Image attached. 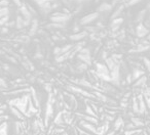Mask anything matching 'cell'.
<instances>
[{
    "instance_id": "obj_1",
    "label": "cell",
    "mask_w": 150,
    "mask_h": 135,
    "mask_svg": "<svg viewBox=\"0 0 150 135\" xmlns=\"http://www.w3.org/2000/svg\"><path fill=\"white\" fill-rule=\"evenodd\" d=\"M50 22L54 24H59V25H63L65 22H67L68 20H70V14H66L64 12H57L54 14L50 18Z\"/></svg>"
},
{
    "instance_id": "obj_2",
    "label": "cell",
    "mask_w": 150,
    "mask_h": 135,
    "mask_svg": "<svg viewBox=\"0 0 150 135\" xmlns=\"http://www.w3.org/2000/svg\"><path fill=\"white\" fill-rule=\"evenodd\" d=\"M99 16H100V14H99L98 11H97V12H93V14H87V16H84L83 18L80 20V25H89L91 22H95Z\"/></svg>"
},
{
    "instance_id": "obj_3",
    "label": "cell",
    "mask_w": 150,
    "mask_h": 135,
    "mask_svg": "<svg viewBox=\"0 0 150 135\" xmlns=\"http://www.w3.org/2000/svg\"><path fill=\"white\" fill-rule=\"evenodd\" d=\"M136 33H137V36L138 37L143 38V37H145L146 35L149 33V31H148V29L142 24V22H140L136 28Z\"/></svg>"
},
{
    "instance_id": "obj_4",
    "label": "cell",
    "mask_w": 150,
    "mask_h": 135,
    "mask_svg": "<svg viewBox=\"0 0 150 135\" xmlns=\"http://www.w3.org/2000/svg\"><path fill=\"white\" fill-rule=\"evenodd\" d=\"M87 36V32H77V33H73L69 38L72 41H80L83 38H85Z\"/></svg>"
},
{
    "instance_id": "obj_5",
    "label": "cell",
    "mask_w": 150,
    "mask_h": 135,
    "mask_svg": "<svg viewBox=\"0 0 150 135\" xmlns=\"http://www.w3.org/2000/svg\"><path fill=\"white\" fill-rule=\"evenodd\" d=\"M112 8H113L112 4L108 2H103L102 4L99 5L98 11H100V12H108V11H111Z\"/></svg>"
},
{
    "instance_id": "obj_6",
    "label": "cell",
    "mask_w": 150,
    "mask_h": 135,
    "mask_svg": "<svg viewBox=\"0 0 150 135\" xmlns=\"http://www.w3.org/2000/svg\"><path fill=\"white\" fill-rule=\"evenodd\" d=\"M123 22V18H113L111 22V27L112 28H115V27H119Z\"/></svg>"
},
{
    "instance_id": "obj_7",
    "label": "cell",
    "mask_w": 150,
    "mask_h": 135,
    "mask_svg": "<svg viewBox=\"0 0 150 135\" xmlns=\"http://www.w3.org/2000/svg\"><path fill=\"white\" fill-rule=\"evenodd\" d=\"M37 29H38V22H37V20H32V27L29 32L30 35H33V33H36Z\"/></svg>"
},
{
    "instance_id": "obj_8",
    "label": "cell",
    "mask_w": 150,
    "mask_h": 135,
    "mask_svg": "<svg viewBox=\"0 0 150 135\" xmlns=\"http://www.w3.org/2000/svg\"><path fill=\"white\" fill-rule=\"evenodd\" d=\"M16 26L18 29H22V28L24 27V18H22V16H18V18H17L16 20Z\"/></svg>"
},
{
    "instance_id": "obj_9",
    "label": "cell",
    "mask_w": 150,
    "mask_h": 135,
    "mask_svg": "<svg viewBox=\"0 0 150 135\" xmlns=\"http://www.w3.org/2000/svg\"><path fill=\"white\" fill-rule=\"evenodd\" d=\"M122 9H123V6H119L118 8H117V10L114 11V14H112V20L116 18H119V14L122 12Z\"/></svg>"
},
{
    "instance_id": "obj_10",
    "label": "cell",
    "mask_w": 150,
    "mask_h": 135,
    "mask_svg": "<svg viewBox=\"0 0 150 135\" xmlns=\"http://www.w3.org/2000/svg\"><path fill=\"white\" fill-rule=\"evenodd\" d=\"M143 74H144V73L142 72V71H140V70H135V71H134V74H133V78H134V79H137V78H139V77H141Z\"/></svg>"
},
{
    "instance_id": "obj_11",
    "label": "cell",
    "mask_w": 150,
    "mask_h": 135,
    "mask_svg": "<svg viewBox=\"0 0 150 135\" xmlns=\"http://www.w3.org/2000/svg\"><path fill=\"white\" fill-rule=\"evenodd\" d=\"M8 20H9L8 16H3V18H0V26L6 25L7 22H8Z\"/></svg>"
},
{
    "instance_id": "obj_12",
    "label": "cell",
    "mask_w": 150,
    "mask_h": 135,
    "mask_svg": "<svg viewBox=\"0 0 150 135\" xmlns=\"http://www.w3.org/2000/svg\"><path fill=\"white\" fill-rule=\"evenodd\" d=\"M143 0H129V2H127V5L129 6H132V5H136L138 4L139 2H141Z\"/></svg>"
},
{
    "instance_id": "obj_13",
    "label": "cell",
    "mask_w": 150,
    "mask_h": 135,
    "mask_svg": "<svg viewBox=\"0 0 150 135\" xmlns=\"http://www.w3.org/2000/svg\"><path fill=\"white\" fill-rule=\"evenodd\" d=\"M145 14H146V10H143L142 12H140V14H139V16H138V18H137V20H138V22H140V20H143L144 16H145Z\"/></svg>"
},
{
    "instance_id": "obj_14",
    "label": "cell",
    "mask_w": 150,
    "mask_h": 135,
    "mask_svg": "<svg viewBox=\"0 0 150 135\" xmlns=\"http://www.w3.org/2000/svg\"><path fill=\"white\" fill-rule=\"evenodd\" d=\"M8 1L7 0H1L0 1V7H7L8 6Z\"/></svg>"
},
{
    "instance_id": "obj_15",
    "label": "cell",
    "mask_w": 150,
    "mask_h": 135,
    "mask_svg": "<svg viewBox=\"0 0 150 135\" xmlns=\"http://www.w3.org/2000/svg\"><path fill=\"white\" fill-rule=\"evenodd\" d=\"M12 1H14V4L18 5L19 7H21L22 5H23V4H22V2H21V0H12Z\"/></svg>"
},
{
    "instance_id": "obj_16",
    "label": "cell",
    "mask_w": 150,
    "mask_h": 135,
    "mask_svg": "<svg viewBox=\"0 0 150 135\" xmlns=\"http://www.w3.org/2000/svg\"><path fill=\"white\" fill-rule=\"evenodd\" d=\"M144 61H145L147 68H150V61H148V59H144Z\"/></svg>"
},
{
    "instance_id": "obj_17",
    "label": "cell",
    "mask_w": 150,
    "mask_h": 135,
    "mask_svg": "<svg viewBox=\"0 0 150 135\" xmlns=\"http://www.w3.org/2000/svg\"><path fill=\"white\" fill-rule=\"evenodd\" d=\"M1 31L4 32V33H6V32H7V29H2V30H1Z\"/></svg>"
},
{
    "instance_id": "obj_18",
    "label": "cell",
    "mask_w": 150,
    "mask_h": 135,
    "mask_svg": "<svg viewBox=\"0 0 150 135\" xmlns=\"http://www.w3.org/2000/svg\"><path fill=\"white\" fill-rule=\"evenodd\" d=\"M148 41H149V42H150V35H149V36H148Z\"/></svg>"
}]
</instances>
